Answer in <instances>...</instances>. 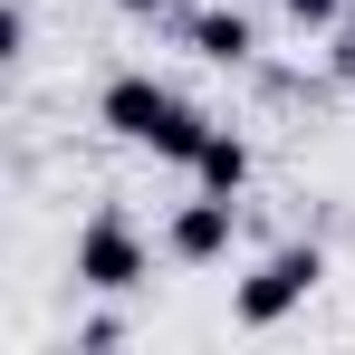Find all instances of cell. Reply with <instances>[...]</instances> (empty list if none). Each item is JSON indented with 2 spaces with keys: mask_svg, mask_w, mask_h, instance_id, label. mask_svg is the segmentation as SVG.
<instances>
[{
  "mask_svg": "<svg viewBox=\"0 0 355 355\" xmlns=\"http://www.w3.org/2000/svg\"><path fill=\"white\" fill-rule=\"evenodd\" d=\"M96 116L116 125L125 144H144L154 164H202V144H211V116L192 106V96H173V87H154V77H116L106 96H96Z\"/></svg>",
  "mask_w": 355,
  "mask_h": 355,
  "instance_id": "1",
  "label": "cell"
},
{
  "mask_svg": "<svg viewBox=\"0 0 355 355\" xmlns=\"http://www.w3.org/2000/svg\"><path fill=\"white\" fill-rule=\"evenodd\" d=\"M327 279V250L317 240H288V250H269L250 279H240V297H231V317L240 327H279V317H297L307 307V288Z\"/></svg>",
  "mask_w": 355,
  "mask_h": 355,
  "instance_id": "2",
  "label": "cell"
},
{
  "mask_svg": "<svg viewBox=\"0 0 355 355\" xmlns=\"http://www.w3.org/2000/svg\"><path fill=\"white\" fill-rule=\"evenodd\" d=\"M144 279H154V259H144L135 221H125V211H96V221L77 231V288H96V297H135Z\"/></svg>",
  "mask_w": 355,
  "mask_h": 355,
  "instance_id": "3",
  "label": "cell"
},
{
  "mask_svg": "<svg viewBox=\"0 0 355 355\" xmlns=\"http://www.w3.org/2000/svg\"><path fill=\"white\" fill-rule=\"evenodd\" d=\"M231 231H240L231 192H202V202H182L173 221H164V250H173L182 269H211V259H231Z\"/></svg>",
  "mask_w": 355,
  "mask_h": 355,
  "instance_id": "4",
  "label": "cell"
},
{
  "mask_svg": "<svg viewBox=\"0 0 355 355\" xmlns=\"http://www.w3.org/2000/svg\"><path fill=\"white\" fill-rule=\"evenodd\" d=\"M192 49H202L211 67H250L259 29H250V10H192Z\"/></svg>",
  "mask_w": 355,
  "mask_h": 355,
  "instance_id": "5",
  "label": "cell"
},
{
  "mask_svg": "<svg viewBox=\"0 0 355 355\" xmlns=\"http://www.w3.org/2000/svg\"><path fill=\"white\" fill-rule=\"evenodd\" d=\"M192 182H202V192H231V202H240V182H250V144L211 125V144H202V164H192Z\"/></svg>",
  "mask_w": 355,
  "mask_h": 355,
  "instance_id": "6",
  "label": "cell"
},
{
  "mask_svg": "<svg viewBox=\"0 0 355 355\" xmlns=\"http://www.w3.org/2000/svg\"><path fill=\"white\" fill-rule=\"evenodd\" d=\"M77 346H87V355H116L125 327H116V317H87V327H77Z\"/></svg>",
  "mask_w": 355,
  "mask_h": 355,
  "instance_id": "7",
  "label": "cell"
},
{
  "mask_svg": "<svg viewBox=\"0 0 355 355\" xmlns=\"http://www.w3.org/2000/svg\"><path fill=\"white\" fill-rule=\"evenodd\" d=\"M19 49H29V10L10 0V10H0V58H19Z\"/></svg>",
  "mask_w": 355,
  "mask_h": 355,
  "instance_id": "8",
  "label": "cell"
},
{
  "mask_svg": "<svg viewBox=\"0 0 355 355\" xmlns=\"http://www.w3.org/2000/svg\"><path fill=\"white\" fill-rule=\"evenodd\" d=\"M336 10H346V0H288V19H297V29H327Z\"/></svg>",
  "mask_w": 355,
  "mask_h": 355,
  "instance_id": "9",
  "label": "cell"
},
{
  "mask_svg": "<svg viewBox=\"0 0 355 355\" xmlns=\"http://www.w3.org/2000/svg\"><path fill=\"white\" fill-rule=\"evenodd\" d=\"M116 10H135V19H144V10H164V0H116Z\"/></svg>",
  "mask_w": 355,
  "mask_h": 355,
  "instance_id": "10",
  "label": "cell"
},
{
  "mask_svg": "<svg viewBox=\"0 0 355 355\" xmlns=\"http://www.w3.org/2000/svg\"><path fill=\"white\" fill-rule=\"evenodd\" d=\"M346 77H355V39H346Z\"/></svg>",
  "mask_w": 355,
  "mask_h": 355,
  "instance_id": "11",
  "label": "cell"
}]
</instances>
